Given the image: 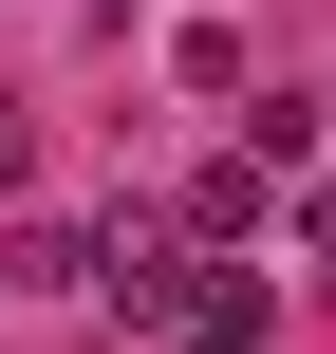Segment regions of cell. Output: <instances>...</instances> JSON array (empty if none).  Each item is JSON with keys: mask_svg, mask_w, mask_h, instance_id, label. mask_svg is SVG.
Here are the masks:
<instances>
[{"mask_svg": "<svg viewBox=\"0 0 336 354\" xmlns=\"http://www.w3.org/2000/svg\"><path fill=\"white\" fill-rule=\"evenodd\" d=\"M187 224H206V243H262V224H281V168H206Z\"/></svg>", "mask_w": 336, "mask_h": 354, "instance_id": "2", "label": "cell"}, {"mask_svg": "<svg viewBox=\"0 0 336 354\" xmlns=\"http://www.w3.org/2000/svg\"><path fill=\"white\" fill-rule=\"evenodd\" d=\"M94 299H112V317H187V299H206V261H168L150 224H112V243H94Z\"/></svg>", "mask_w": 336, "mask_h": 354, "instance_id": "1", "label": "cell"}, {"mask_svg": "<svg viewBox=\"0 0 336 354\" xmlns=\"http://www.w3.org/2000/svg\"><path fill=\"white\" fill-rule=\"evenodd\" d=\"M187 354H281V317H262V280H206V299H187Z\"/></svg>", "mask_w": 336, "mask_h": 354, "instance_id": "3", "label": "cell"}]
</instances>
